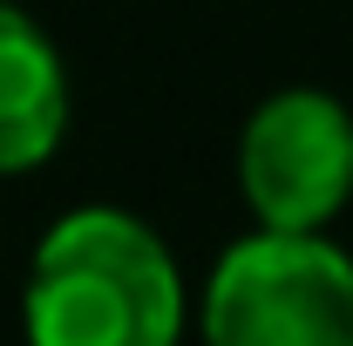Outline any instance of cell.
Returning a JSON list of instances; mask_svg holds the SVG:
<instances>
[{
  "label": "cell",
  "instance_id": "3",
  "mask_svg": "<svg viewBox=\"0 0 353 346\" xmlns=\"http://www.w3.org/2000/svg\"><path fill=\"white\" fill-rule=\"evenodd\" d=\"M238 190L259 231H326L353 197V116L326 88H279L238 136Z\"/></svg>",
  "mask_w": 353,
  "mask_h": 346
},
{
  "label": "cell",
  "instance_id": "4",
  "mask_svg": "<svg viewBox=\"0 0 353 346\" xmlns=\"http://www.w3.org/2000/svg\"><path fill=\"white\" fill-rule=\"evenodd\" d=\"M68 136V61L21 7H0V176L41 170Z\"/></svg>",
  "mask_w": 353,
  "mask_h": 346
},
{
  "label": "cell",
  "instance_id": "5",
  "mask_svg": "<svg viewBox=\"0 0 353 346\" xmlns=\"http://www.w3.org/2000/svg\"><path fill=\"white\" fill-rule=\"evenodd\" d=\"M0 7H21V0H0Z\"/></svg>",
  "mask_w": 353,
  "mask_h": 346
},
{
  "label": "cell",
  "instance_id": "2",
  "mask_svg": "<svg viewBox=\"0 0 353 346\" xmlns=\"http://www.w3.org/2000/svg\"><path fill=\"white\" fill-rule=\"evenodd\" d=\"M204 346H353V258L319 231L238 238L197 305Z\"/></svg>",
  "mask_w": 353,
  "mask_h": 346
},
{
  "label": "cell",
  "instance_id": "1",
  "mask_svg": "<svg viewBox=\"0 0 353 346\" xmlns=\"http://www.w3.org/2000/svg\"><path fill=\"white\" fill-rule=\"evenodd\" d=\"M183 312L190 299L170 245L116 204L54 217L21 292L28 346H176Z\"/></svg>",
  "mask_w": 353,
  "mask_h": 346
}]
</instances>
